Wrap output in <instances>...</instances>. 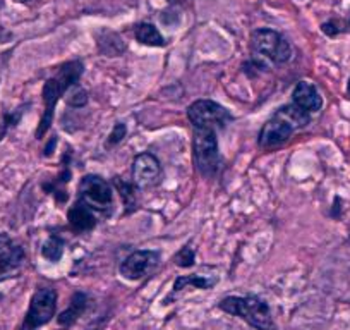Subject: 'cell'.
<instances>
[{
	"label": "cell",
	"mask_w": 350,
	"mask_h": 330,
	"mask_svg": "<svg viewBox=\"0 0 350 330\" xmlns=\"http://www.w3.org/2000/svg\"><path fill=\"white\" fill-rule=\"evenodd\" d=\"M83 62L81 60H70V62L64 64L59 69V74L55 77H50L43 86V103H45V110H43L42 120L36 129V138L42 140L50 129V124L53 120V112H55L57 102L60 97L67 92L72 85H76L79 77L83 76Z\"/></svg>",
	"instance_id": "cell-1"
},
{
	"label": "cell",
	"mask_w": 350,
	"mask_h": 330,
	"mask_svg": "<svg viewBox=\"0 0 350 330\" xmlns=\"http://www.w3.org/2000/svg\"><path fill=\"white\" fill-rule=\"evenodd\" d=\"M218 308L239 316L256 330H277L270 306L256 296H228L218 303Z\"/></svg>",
	"instance_id": "cell-2"
},
{
	"label": "cell",
	"mask_w": 350,
	"mask_h": 330,
	"mask_svg": "<svg viewBox=\"0 0 350 330\" xmlns=\"http://www.w3.org/2000/svg\"><path fill=\"white\" fill-rule=\"evenodd\" d=\"M251 47L259 59H265L271 64H285L292 59L291 43L273 29L261 28L252 31Z\"/></svg>",
	"instance_id": "cell-3"
},
{
	"label": "cell",
	"mask_w": 350,
	"mask_h": 330,
	"mask_svg": "<svg viewBox=\"0 0 350 330\" xmlns=\"http://www.w3.org/2000/svg\"><path fill=\"white\" fill-rule=\"evenodd\" d=\"M194 162L203 176H215L220 169V153H218L217 131L194 127L193 134Z\"/></svg>",
	"instance_id": "cell-4"
},
{
	"label": "cell",
	"mask_w": 350,
	"mask_h": 330,
	"mask_svg": "<svg viewBox=\"0 0 350 330\" xmlns=\"http://www.w3.org/2000/svg\"><path fill=\"white\" fill-rule=\"evenodd\" d=\"M79 200L83 203H86L88 207L92 208L93 212H102V214H107V212L112 210L113 207V193L110 184L107 183L103 177L100 176H84L81 179L79 188Z\"/></svg>",
	"instance_id": "cell-5"
},
{
	"label": "cell",
	"mask_w": 350,
	"mask_h": 330,
	"mask_svg": "<svg viewBox=\"0 0 350 330\" xmlns=\"http://www.w3.org/2000/svg\"><path fill=\"white\" fill-rule=\"evenodd\" d=\"M187 117H189L193 127H201V129H224L232 120L230 112L220 103L213 100H198L187 109Z\"/></svg>",
	"instance_id": "cell-6"
},
{
	"label": "cell",
	"mask_w": 350,
	"mask_h": 330,
	"mask_svg": "<svg viewBox=\"0 0 350 330\" xmlns=\"http://www.w3.org/2000/svg\"><path fill=\"white\" fill-rule=\"evenodd\" d=\"M57 309V292L50 288H42L33 294L28 313L25 316L21 330H38L52 320Z\"/></svg>",
	"instance_id": "cell-7"
},
{
	"label": "cell",
	"mask_w": 350,
	"mask_h": 330,
	"mask_svg": "<svg viewBox=\"0 0 350 330\" xmlns=\"http://www.w3.org/2000/svg\"><path fill=\"white\" fill-rule=\"evenodd\" d=\"M26 264L25 250L8 234H0V282L18 277Z\"/></svg>",
	"instance_id": "cell-8"
},
{
	"label": "cell",
	"mask_w": 350,
	"mask_h": 330,
	"mask_svg": "<svg viewBox=\"0 0 350 330\" xmlns=\"http://www.w3.org/2000/svg\"><path fill=\"white\" fill-rule=\"evenodd\" d=\"M160 262V253L153 250H141L131 253L126 260L120 264V275L127 281H139L146 277L157 268Z\"/></svg>",
	"instance_id": "cell-9"
},
{
	"label": "cell",
	"mask_w": 350,
	"mask_h": 330,
	"mask_svg": "<svg viewBox=\"0 0 350 330\" xmlns=\"http://www.w3.org/2000/svg\"><path fill=\"white\" fill-rule=\"evenodd\" d=\"M161 165L153 153H139L133 162V179L139 190H150L160 183Z\"/></svg>",
	"instance_id": "cell-10"
},
{
	"label": "cell",
	"mask_w": 350,
	"mask_h": 330,
	"mask_svg": "<svg viewBox=\"0 0 350 330\" xmlns=\"http://www.w3.org/2000/svg\"><path fill=\"white\" fill-rule=\"evenodd\" d=\"M292 134H294V127L288 126L280 117L273 116L262 126L261 133H259V144L262 148L282 147V144L291 140Z\"/></svg>",
	"instance_id": "cell-11"
},
{
	"label": "cell",
	"mask_w": 350,
	"mask_h": 330,
	"mask_svg": "<svg viewBox=\"0 0 350 330\" xmlns=\"http://www.w3.org/2000/svg\"><path fill=\"white\" fill-rule=\"evenodd\" d=\"M292 103H295V105L301 107L302 110L312 116V114L321 110L323 99L314 85H311L308 81H301V83L295 85L294 92H292Z\"/></svg>",
	"instance_id": "cell-12"
},
{
	"label": "cell",
	"mask_w": 350,
	"mask_h": 330,
	"mask_svg": "<svg viewBox=\"0 0 350 330\" xmlns=\"http://www.w3.org/2000/svg\"><path fill=\"white\" fill-rule=\"evenodd\" d=\"M67 220H69V225L72 227V231L76 232H90L96 225L95 212L81 200H77V203L69 208V212H67Z\"/></svg>",
	"instance_id": "cell-13"
},
{
	"label": "cell",
	"mask_w": 350,
	"mask_h": 330,
	"mask_svg": "<svg viewBox=\"0 0 350 330\" xmlns=\"http://www.w3.org/2000/svg\"><path fill=\"white\" fill-rule=\"evenodd\" d=\"M275 116L280 117V119L285 120L288 126L294 127V131L302 129V127H306L311 123V114L302 110L301 107H297L295 103H288V105L282 107V109H278L277 112H275Z\"/></svg>",
	"instance_id": "cell-14"
},
{
	"label": "cell",
	"mask_w": 350,
	"mask_h": 330,
	"mask_svg": "<svg viewBox=\"0 0 350 330\" xmlns=\"http://www.w3.org/2000/svg\"><path fill=\"white\" fill-rule=\"evenodd\" d=\"M86 305H88L86 294H84V292H76V294L70 298L69 308L64 309V312L59 315V318H57L59 325H62V327L74 325V323H76V320L84 313Z\"/></svg>",
	"instance_id": "cell-15"
},
{
	"label": "cell",
	"mask_w": 350,
	"mask_h": 330,
	"mask_svg": "<svg viewBox=\"0 0 350 330\" xmlns=\"http://www.w3.org/2000/svg\"><path fill=\"white\" fill-rule=\"evenodd\" d=\"M218 282V277H213V275H180L174 284V292L172 294H177L183 289H186V285H194L198 289H211Z\"/></svg>",
	"instance_id": "cell-16"
},
{
	"label": "cell",
	"mask_w": 350,
	"mask_h": 330,
	"mask_svg": "<svg viewBox=\"0 0 350 330\" xmlns=\"http://www.w3.org/2000/svg\"><path fill=\"white\" fill-rule=\"evenodd\" d=\"M136 40L143 45L148 47H163L165 45V38L158 28L154 25H150V23H141V25L136 26Z\"/></svg>",
	"instance_id": "cell-17"
},
{
	"label": "cell",
	"mask_w": 350,
	"mask_h": 330,
	"mask_svg": "<svg viewBox=\"0 0 350 330\" xmlns=\"http://www.w3.org/2000/svg\"><path fill=\"white\" fill-rule=\"evenodd\" d=\"M103 36H105V40H103L102 36L98 38V47L100 50H102L103 53H107L109 57H117L126 50V45H124L122 38H120L119 35H116V33L112 31H107L103 33Z\"/></svg>",
	"instance_id": "cell-18"
},
{
	"label": "cell",
	"mask_w": 350,
	"mask_h": 330,
	"mask_svg": "<svg viewBox=\"0 0 350 330\" xmlns=\"http://www.w3.org/2000/svg\"><path fill=\"white\" fill-rule=\"evenodd\" d=\"M64 246H66V242H64L62 238H59V236H50V238L43 242V258H46L49 262H53V264H55V262H59L60 258H62Z\"/></svg>",
	"instance_id": "cell-19"
},
{
	"label": "cell",
	"mask_w": 350,
	"mask_h": 330,
	"mask_svg": "<svg viewBox=\"0 0 350 330\" xmlns=\"http://www.w3.org/2000/svg\"><path fill=\"white\" fill-rule=\"evenodd\" d=\"M113 186L117 188L120 198H122L124 207H126V212H127V214H131V212L136 208V194H134L133 184H129V183H126V181L116 177V179H113Z\"/></svg>",
	"instance_id": "cell-20"
},
{
	"label": "cell",
	"mask_w": 350,
	"mask_h": 330,
	"mask_svg": "<svg viewBox=\"0 0 350 330\" xmlns=\"http://www.w3.org/2000/svg\"><path fill=\"white\" fill-rule=\"evenodd\" d=\"M66 102L69 107L81 109V107H84L88 103V92L83 88V86H79L76 83V85L70 86V88L66 92Z\"/></svg>",
	"instance_id": "cell-21"
},
{
	"label": "cell",
	"mask_w": 350,
	"mask_h": 330,
	"mask_svg": "<svg viewBox=\"0 0 350 330\" xmlns=\"http://www.w3.org/2000/svg\"><path fill=\"white\" fill-rule=\"evenodd\" d=\"M194 260H196V255H194V251L191 250L189 246H184L183 250H180L179 253L174 257V264L179 265V267H183V268L193 267Z\"/></svg>",
	"instance_id": "cell-22"
},
{
	"label": "cell",
	"mask_w": 350,
	"mask_h": 330,
	"mask_svg": "<svg viewBox=\"0 0 350 330\" xmlns=\"http://www.w3.org/2000/svg\"><path fill=\"white\" fill-rule=\"evenodd\" d=\"M126 134H127L126 124L117 123L116 126H113L112 133L109 134V140H107V147H113V144L120 143V141H122L124 138H126Z\"/></svg>",
	"instance_id": "cell-23"
},
{
	"label": "cell",
	"mask_w": 350,
	"mask_h": 330,
	"mask_svg": "<svg viewBox=\"0 0 350 330\" xmlns=\"http://www.w3.org/2000/svg\"><path fill=\"white\" fill-rule=\"evenodd\" d=\"M321 29H323V33H326L328 36H335V35H338V33H340L338 25H336L335 21L325 23V25L321 26Z\"/></svg>",
	"instance_id": "cell-24"
},
{
	"label": "cell",
	"mask_w": 350,
	"mask_h": 330,
	"mask_svg": "<svg viewBox=\"0 0 350 330\" xmlns=\"http://www.w3.org/2000/svg\"><path fill=\"white\" fill-rule=\"evenodd\" d=\"M172 4H183V2H187V0H170Z\"/></svg>",
	"instance_id": "cell-25"
},
{
	"label": "cell",
	"mask_w": 350,
	"mask_h": 330,
	"mask_svg": "<svg viewBox=\"0 0 350 330\" xmlns=\"http://www.w3.org/2000/svg\"><path fill=\"white\" fill-rule=\"evenodd\" d=\"M347 92L350 93V79H349V85H347Z\"/></svg>",
	"instance_id": "cell-26"
},
{
	"label": "cell",
	"mask_w": 350,
	"mask_h": 330,
	"mask_svg": "<svg viewBox=\"0 0 350 330\" xmlns=\"http://www.w3.org/2000/svg\"><path fill=\"white\" fill-rule=\"evenodd\" d=\"M23 2H25V0H23Z\"/></svg>",
	"instance_id": "cell-27"
}]
</instances>
